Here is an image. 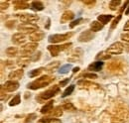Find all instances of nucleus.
Listing matches in <instances>:
<instances>
[{
	"label": "nucleus",
	"instance_id": "1",
	"mask_svg": "<svg viewBox=\"0 0 129 123\" xmlns=\"http://www.w3.org/2000/svg\"><path fill=\"white\" fill-rule=\"evenodd\" d=\"M50 77H43L41 78H38L37 80H35L34 82H32L30 85H28V87L32 88V89H36V88H40V87H43L45 85H47L49 82H50Z\"/></svg>",
	"mask_w": 129,
	"mask_h": 123
},
{
	"label": "nucleus",
	"instance_id": "2",
	"mask_svg": "<svg viewBox=\"0 0 129 123\" xmlns=\"http://www.w3.org/2000/svg\"><path fill=\"white\" fill-rule=\"evenodd\" d=\"M72 34H66V35H51L49 37V42H53V43H57V42H61L64 41L66 39H68L69 37H71Z\"/></svg>",
	"mask_w": 129,
	"mask_h": 123
},
{
	"label": "nucleus",
	"instance_id": "3",
	"mask_svg": "<svg viewBox=\"0 0 129 123\" xmlns=\"http://www.w3.org/2000/svg\"><path fill=\"white\" fill-rule=\"evenodd\" d=\"M122 51H123V46L118 42L112 44L107 50V52L110 53V54H120Z\"/></svg>",
	"mask_w": 129,
	"mask_h": 123
},
{
	"label": "nucleus",
	"instance_id": "4",
	"mask_svg": "<svg viewBox=\"0 0 129 123\" xmlns=\"http://www.w3.org/2000/svg\"><path fill=\"white\" fill-rule=\"evenodd\" d=\"M18 86H19V83L16 82V81H8L4 85V87L8 91H14V90H16L17 88H18Z\"/></svg>",
	"mask_w": 129,
	"mask_h": 123
},
{
	"label": "nucleus",
	"instance_id": "5",
	"mask_svg": "<svg viewBox=\"0 0 129 123\" xmlns=\"http://www.w3.org/2000/svg\"><path fill=\"white\" fill-rule=\"evenodd\" d=\"M90 39H92V34L90 33V31H85L83 33H81V35L80 36L79 40L81 42H86V41H89Z\"/></svg>",
	"mask_w": 129,
	"mask_h": 123
},
{
	"label": "nucleus",
	"instance_id": "6",
	"mask_svg": "<svg viewBox=\"0 0 129 123\" xmlns=\"http://www.w3.org/2000/svg\"><path fill=\"white\" fill-rule=\"evenodd\" d=\"M58 91H59V87H54V88L50 89V90H48V91L42 93V97H43V98H45V99H48V98H50V97L54 96V95H55V93H56V92H58Z\"/></svg>",
	"mask_w": 129,
	"mask_h": 123
},
{
	"label": "nucleus",
	"instance_id": "7",
	"mask_svg": "<svg viewBox=\"0 0 129 123\" xmlns=\"http://www.w3.org/2000/svg\"><path fill=\"white\" fill-rule=\"evenodd\" d=\"M102 66H103V63H102L101 61H96V63H93V64L89 65L88 70H89V71H95V72H98V71H100V70H101Z\"/></svg>",
	"mask_w": 129,
	"mask_h": 123
},
{
	"label": "nucleus",
	"instance_id": "8",
	"mask_svg": "<svg viewBox=\"0 0 129 123\" xmlns=\"http://www.w3.org/2000/svg\"><path fill=\"white\" fill-rule=\"evenodd\" d=\"M111 19H112V16L111 15H100L98 16V18H97V20L100 21V23H102V24L108 23Z\"/></svg>",
	"mask_w": 129,
	"mask_h": 123
},
{
	"label": "nucleus",
	"instance_id": "9",
	"mask_svg": "<svg viewBox=\"0 0 129 123\" xmlns=\"http://www.w3.org/2000/svg\"><path fill=\"white\" fill-rule=\"evenodd\" d=\"M32 8L34 10L40 11V10L44 9V5H43V3L41 1H34V2H32Z\"/></svg>",
	"mask_w": 129,
	"mask_h": 123
},
{
	"label": "nucleus",
	"instance_id": "10",
	"mask_svg": "<svg viewBox=\"0 0 129 123\" xmlns=\"http://www.w3.org/2000/svg\"><path fill=\"white\" fill-rule=\"evenodd\" d=\"M90 27H91V30L97 32V31H100L102 29V25L100 23H98L97 21H93L91 24H90Z\"/></svg>",
	"mask_w": 129,
	"mask_h": 123
},
{
	"label": "nucleus",
	"instance_id": "11",
	"mask_svg": "<svg viewBox=\"0 0 129 123\" xmlns=\"http://www.w3.org/2000/svg\"><path fill=\"white\" fill-rule=\"evenodd\" d=\"M49 50H50L52 56H58V54H59L61 48L59 46H50L49 47Z\"/></svg>",
	"mask_w": 129,
	"mask_h": 123
},
{
	"label": "nucleus",
	"instance_id": "12",
	"mask_svg": "<svg viewBox=\"0 0 129 123\" xmlns=\"http://www.w3.org/2000/svg\"><path fill=\"white\" fill-rule=\"evenodd\" d=\"M52 107H53V101H49L48 103L42 108L41 112H42V113H46V112H48L50 110H52Z\"/></svg>",
	"mask_w": 129,
	"mask_h": 123
},
{
	"label": "nucleus",
	"instance_id": "13",
	"mask_svg": "<svg viewBox=\"0 0 129 123\" xmlns=\"http://www.w3.org/2000/svg\"><path fill=\"white\" fill-rule=\"evenodd\" d=\"M71 68H72L71 65H64V66H63V67L60 68L59 73H60V74H67V73L71 70Z\"/></svg>",
	"mask_w": 129,
	"mask_h": 123
},
{
	"label": "nucleus",
	"instance_id": "14",
	"mask_svg": "<svg viewBox=\"0 0 129 123\" xmlns=\"http://www.w3.org/2000/svg\"><path fill=\"white\" fill-rule=\"evenodd\" d=\"M74 89H75V85H70L66 90L64 91L63 93V95H62V97H66V96H68V95H70V94H72V92L74 91Z\"/></svg>",
	"mask_w": 129,
	"mask_h": 123
},
{
	"label": "nucleus",
	"instance_id": "15",
	"mask_svg": "<svg viewBox=\"0 0 129 123\" xmlns=\"http://www.w3.org/2000/svg\"><path fill=\"white\" fill-rule=\"evenodd\" d=\"M19 102H20V95L18 94V95H16V96H15L13 99H11V101H10L9 105H10V106L17 105V104H19Z\"/></svg>",
	"mask_w": 129,
	"mask_h": 123
},
{
	"label": "nucleus",
	"instance_id": "16",
	"mask_svg": "<svg viewBox=\"0 0 129 123\" xmlns=\"http://www.w3.org/2000/svg\"><path fill=\"white\" fill-rule=\"evenodd\" d=\"M74 17V14L72 13V12H66L63 16V18H62V21L64 22V21H67V20H70V19H72Z\"/></svg>",
	"mask_w": 129,
	"mask_h": 123
},
{
	"label": "nucleus",
	"instance_id": "17",
	"mask_svg": "<svg viewBox=\"0 0 129 123\" xmlns=\"http://www.w3.org/2000/svg\"><path fill=\"white\" fill-rule=\"evenodd\" d=\"M81 21H82V19H81V18H79V19L75 20L74 22H72V23L70 24V27H71V28H74L76 25H79V24H80V23L81 22Z\"/></svg>",
	"mask_w": 129,
	"mask_h": 123
},
{
	"label": "nucleus",
	"instance_id": "18",
	"mask_svg": "<svg viewBox=\"0 0 129 123\" xmlns=\"http://www.w3.org/2000/svg\"><path fill=\"white\" fill-rule=\"evenodd\" d=\"M120 4V1H111L110 2V7L112 10H115L116 9V6Z\"/></svg>",
	"mask_w": 129,
	"mask_h": 123
},
{
	"label": "nucleus",
	"instance_id": "19",
	"mask_svg": "<svg viewBox=\"0 0 129 123\" xmlns=\"http://www.w3.org/2000/svg\"><path fill=\"white\" fill-rule=\"evenodd\" d=\"M41 73V70L39 69V70H34V72H31V73H29V77H35V76H37V75H39Z\"/></svg>",
	"mask_w": 129,
	"mask_h": 123
},
{
	"label": "nucleus",
	"instance_id": "20",
	"mask_svg": "<svg viewBox=\"0 0 129 123\" xmlns=\"http://www.w3.org/2000/svg\"><path fill=\"white\" fill-rule=\"evenodd\" d=\"M121 38H122V40H124L126 42H129V32L128 33H125V34H122Z\"/></svg>",
	"mask_w": 129,
	"mask_h": 123
},
{
	"label": "nucleus",
	"instance_id": "21",
	"mask_svg": "<svg viewBox=\"0 0 129 123\" xmlns=\"http://www.w3.org/2000/svg\"><path fill=\"white\" fill-rule=\"evenodd\" d=\"M85 77H90V78H96V75H92V74H89V75H85Z\"/></svg>",
	"mask_w": 129,
	"mask_h": 123
},
{
	"label": "nucleus",
	"instance_id": "22",
	"mask_svg": "<svg viewBox=\"0 0 129 123\" xmlns=\"http://www.w3.org/2000/svg\"><path fill=\"white\" fill-rule=\"evenodd\" d=\"M69 80H70V78H67L66 80H64V81H61V82H60L61 86H62V85H64V84H67V82H69Z\"/></svg>",
	"mask_w": 129,
	"mask_h": 123
},
{
	"label": "nucleus",
	"instance_id": "23",
	"mask_svg": "<svg viewBox=\"0 0 129 123\" xmlns=\"http://www.w3.org/2000/svg\"><path fill=\"white\" fill-rule=\"evenodd\" d=\"M124 30H128L129 31V21L126 23V25L124 26Z\"/></svg>",
	"mask_w": 129,
	"mask_h": 123
},
{
	"label": "nucleus",
	"instance_id": "24",
	"mask_svg": "<svg viewBox=\"0 0 129 123\" xmlns=\"http://www.w3.org/2000/svg\"><path fill=\"white\" fill-rule=\"evenodd\" d=\"M79 70H80V68H75V69H74V73H76V72H78Z\"/></svg>",
	"mask_w": 129,
	"mask_h": 123
},
{
	"label": "nucleus",
	"instance_id": "25",
	"mask_svg": "<svg viewBox=\"0 0 129 123\" xmlns=\"http://www.w3.org/2000/svg\"><path fill=\"white\" fill-rule=\"evenodd\" d=\"M125 14H126V15H128L129 14V6H128V9H127V10H126V12H125Z\"/></svg>",
	"mask_w": 129,
	"mask_h": 123
}]
</instances>
